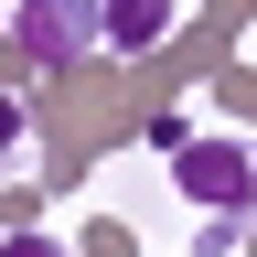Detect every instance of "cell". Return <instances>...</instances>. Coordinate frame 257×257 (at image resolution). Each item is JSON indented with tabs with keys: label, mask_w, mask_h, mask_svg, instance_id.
<instances>
[{
	"label": "cell",
	"mask_w": 257,
	"mask_h": 257,
	"mask_svg": "<svg viewBox=\"0 0 257 257\" xmlns=\"http://www.w3.org/2000/svg\"><path fill=\"white\" fill-rule=\"evenodd\" d=\"M11 43H22L32 64H75V54L107 43V0H22Z\"/></svg>",
	"instance_id": "6da1fadb"
},
{
	"label": "cell",
	"mask_w": 257,
	"mask_h": 257,
	"mask_svg": "<svg viewBox=\"0 0 257 257\" xmlns=\"http://www.w3.org/2000/svg\"><path fill=\"white\" fill-rule=\"evenodd\" d=\"M172 182L193 193V204H214V214H246V204H257V150H246V140H193V150L172 161Z\"/></svg>",
	"instance_id": "7a4b0ae2"
},
{
	"label": "cell",
	"mask_w": 257,
	"mask_h": 257,
	"mask_svg": "<svg viewBox=\"0 0 257 257\" xmlns=\"http://www.w3.org/2000/svg\"><path fill=\"white\" fill-rule=\"evenodd\" d=\"M161 32H172V0H107V43L118 54H150Z\"/></svg>",
	"instance_id": "3957f363"
},
{
	"label": "cell",
	"mask_w": 257,
	"mask_h": 257,
	"mask_svg": "<svg viewBox=\"0 0 257 257\" xmlns=\"http://www.w3.org/2000/svg\"><path fill=\"white\" fill-rule=\"evenodd\" d=\"M193 140H204V128H193V118H150V150H161V161H182Z\"/></svg>",
	"instance_id": "277c9868"
},
{
	"label": "cell",
	"mask_w": 257,
	"mask_h": 257,
	"mask_svg": "<svg viewBox=\"0 0 257 257\" xmlns=\"http://www.w3.org/2000/svg\"><path fill=\"white\" fill-rule=\"evenodd\" d=\"M246 246V214H204V257H236Z\"/></svg>",
	"instance_id": "5b68a950"
},
{
	"label": "cell",
	"mask_w": 257,
	"mask_h": 257,
	"mask_svg": "<svg viewBox=\"0 0 257 257\" xmlns=\"http://www.w3.org/2000/svg\"><path fill=\"white\" fill-rule=\"evenodd\" d=\"M0 257H64L54 236H0Z\"/></svg>",
	"instance_id": "8992f818"
},
{
	"label": "cell",
	"mask_w": 257,
	"mask_h": 257,
	"mask_svg": "<svg viewBox=\"0 0 257 257\" xmlns=\"http://www.w3.org/2000/svg\"><path fill=\"white\" fill-rule=\"evenodd\" d=\"M11 150H22V107L0 96V161H11Z\"/></svg>",
	"instance_id": "52a82bcc"
}]
</instances>
